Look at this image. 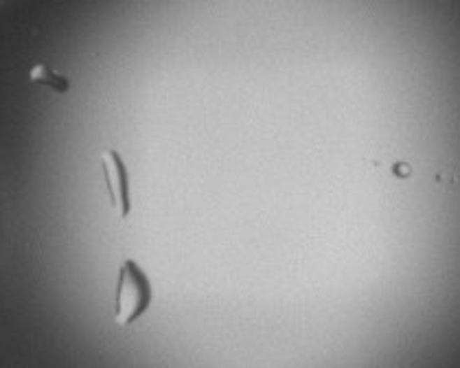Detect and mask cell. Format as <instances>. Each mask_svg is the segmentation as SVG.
<instances>
[{
  "instance_id": "obj_1",
  "label": "cell",
  "mask_w": 460,
  "mask_h": 368,
  "mask_svg": "<svg viewBox=\"0 0 460 368\" xmlns=\"http://www.w3.org/2000/svg\"><path fill=\"white\" fill-rule=\"evenodd\" d=\"M143 294H145V290L136 283V276H129L127 285L121 292V307L127 309L129 316L136 313V309H141V305H143Z\"/></svg>"
}]
</instances>
